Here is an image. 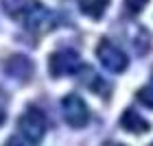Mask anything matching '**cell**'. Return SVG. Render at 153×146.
<instances>
[{
	"label": "cell",
	"mask_w": 153,
	"mask_h": 146,
	"mask_svg": "<svg viewBox=\"0 0 153 146\" xmlns=\"http://www.w3.org/2000/svg\"><path fill=\"white\" fill-rule=\"evenodd\" d=\"M18 127H20V133L24 135V140L29 144H39L44 140V133H46V116L37 107H29L20 116Z\"/></svg>",
	"instance_id": "6da1fadb"
},
{
	"label": "cell",
	"mask_w": 153,
	"mask_h": 146,
	"mask_svg": "<svg viewBox=\"0 0 153 146\" xmlns=\"http://www.w3.org/2000/svg\"><path fill=\"white\" fill-rule=\"evenodd\" d=\"M61 111H64V120L70 124L72 129H83L90 122V109L85 100L79 94H68L61 100Z\"/></svg>",
	"instance_id": "7a4b0ae2"
},
{
	"label": "cell",
	"mask_w": 153,
	"mask_h": 146,
	"mask_svg": "<svg viewBox=\"0 0 153 146\" xmlns=\"http://www.w3.org/2000/svg\"><path fill=\"white\" fill-rule=\"evenodd\" d=\"M96 57H99V61L105 66V70L116 72V74L125 72L127 66H129L127 55H125L114 41H109V39H101V44L96 46Z\"/></svg>",
	"instance_id": "3957f363"
},
{
	"label": "cell",
	"mask_w": 153,
	"mask_h": 146,
	"mask_svg": "<svg viewBox=\"0 0 153 146\" xmlns=\"http://www.w3.org/2000/svg\"><path fill=\"white\" fill-rule=\"evenodd\" d=\"M55 15L53 11H48L42 2H31V7L26 9V13L22 15V22L29 31L33 33H46L55 26Z\"/></svg>",
	"instance_id": "277c9868"
},
{
	"label": "cell",
	"mask_w": 153,
	"mask_h": 146,
	"mask_svg": "<svg viewBox=\"0 0 153 146\" xmlns=\"http://www.w3.org/2000/svg\"><path fill=\"white\" fill-rule=\"evenodd\" d=\"M81 59L74 50H57L48 59V70L53 76H66V74H76L81 72Z\"/></svg>",
	"instance_id": "5b68a950"
},
{
	"label": "cell",
	"mask_w": 153,
	"mask_h": 146,
	"mask_svg": "<svg viewBox=\"0 0 153 146\" xmlns=\"http://www.w3.org/2000/svg\"><path fill=\"white\" fill-rule=\"evenodd\" d=\"M120 124H123L125 131L136 133V135H144V133H149V129H151L149 120H144L136 109H125V114L120 116Z\"/></svg>",
	"instance_id": "8992f818"
},
{
	"label": "cell",
	"mask_w": 153,
	"mask_h": 146,
	"mask_svg": "<svg viewBox=\"0 0 153 146\" xmlns=\"http://www.w3.org/2000/svg\"><path fill=\"white\" fill-rule=\"evenodd\" d=\"M31 61L22 57V55H16V57H11L7 61V74H11L13 79H20V81H29L31 79Z\"/></svg>",
	"instance_id": "52a82bcc"
},
{
	"label": "cell",
	"mask_w": 153,
	"mask_h": 146,
	"mask_svg": "<svg viewBox=\"0 0 153 146\" xmlns=\"http://www.w3.org/2000/svg\"><path fill=\"white\" fill-rule=\"evenodd\" d=\"M107 4H109V0H79V9L88 18H94V20H99L105 13Z\"/></svg>",
	"instance_id": "ba28073f"
},
{
	"label": "cell",
	"mask_w": 153,
	"mask_h": 146,
	"mask_svg": "<svg viewBox=\"0 0 153 146\" xmlns=\"http://www.w3.org/2000/svg\"><path fill=\"white\" fill-rule=\"evenodd\" d=\"M2 2V9L7 15H11V18H22L26 9L31 7L29 0H0Z\"/></svg>",
	"instance_id": "9c48e42d"
},
{
	"label": "cell",
	"mask_w": 153,
	"mask_h": 146,
	"mask_svg": "<svg viewBox=\"0 0 153 146\" xmlns=\"http://www.w3.org/2000/svg\"><path fill=\"white\" fill-rule=\"evenodd\" d=\"M136 98L140 100V102H142L144 107H149V109H153V85H147V87L138 89Z\"/></svg>",
	"instance_id": "30bf717a"
},
{
	"label": "cell",
	"mask_w": 153,
	"mask_h": 146,
	"mask_svg": "<svg viewBox=\"0 0 153 146\" xmlns=\"http://www.w3.org/2000/svg\"><path fill=\"white\" fill-rule=\"evenodd\" d=\"M147 4H149V0H125V9L129 13H140Z\"/></svg>",
	"instance_id": "8fae6325"
},
{
	"label": "cell",
	"mask_w": 153,
	"mask_h": 146,
	"mask_svg": "<svg viewBox=\"0 0 153 146\" xmlns=\"http://www.w3.org/2000/svg\"><path fill=\"white\" fill-rule=\"evenodd\" d=\"M4 146H26V144H24V142H20L18 137H9V140L4 142Z\"/></svg>",
	"instance_id": "7c38bea8"
},
{
	"label": "cell",
	"mask_w": 153,
	"mask_h": 146,
	"mask_svg": "<svg viewBox=\"0 0 153 146\" xmlns=\"http://www.w3.org/2000/svg\"><path fill=\"white\" fill-rule=\"evenodd\" d=\"M4 118H7V114H4V109H2V107H0V124H2V122H4Z\"/></svg>",
	"instance_id": "4fadbf2b"
},
{
	"label": "cell",
	"mask_w": 153,
	"mask_h": 146,
	"mask_svg": "<svg viewBox=\"0 0 153 146\" xmlns=\"http://www.w3.org/2000/svg\"><path fill=\"white\" fill-rule=\"evenodd\" d=\"M103 146H125V144H118V142H105Z\"/></svg>",
	"instance_id": "5bb4252c"
},
{
	"label": "cell",
	"mask_w": 153,
	"mask_h": 146,
	"mask_svg": "<svg viewBox=\"0 0 153 146\" xmlns=\"http://www.w3.org/2000/svg\"><path fill=\"white\" fill-rule=\"evenodd\" d=\"M151 85H153V76H151Z\"/></svg>",
	"instance_id": "9a60e30c"
},
{
	"label": "cell",
	"mask_w": 153,
	"mask_h": 146,
	"mask_svg": "<svg viewBox=\"0 0 153 146\" xmlns=\"http://www.w3.org/2000/svg\"><path fill=\"white\" fill-rule=\"evenodd\" d=\"M151 146H153V144H151Z\"/></svg>",
	"instance_id": "2e32d148"
}]
</instances>
